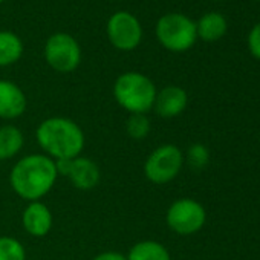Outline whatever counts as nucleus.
<instances>
[{
    "label": "nucleus",
    "instance_id": "obj_1",
    "mask_svg": "<svg viewBox=\"0 0 260 260\" xmlns=\"http://www.w3.org/2000/svg\"><path fill=\"white\" fill-rule=\"evenodd\" d=\"M57 179L55 161L45 153H31L20 158L10 172L13 191L26 202L42 201L54 188Z\"/></svg>",
    "mask_w": 260,
    "mask_h": 260
},
{
    "label": "nucleus",
    "instance_id": "obj_2",
    "mask_svg": "<svg viewBox=\"0 0 260 260\" xmlns=\"http://www.w3.org/2000/svg\"><path fill=\"white\" fill-rule=\"evenodd\" d=\"M36 140L43 153L54 161L74 159L83 153L86 146L83 128L66 116L43 119L36 130Z\"/></svg>",
    "mask_w": 260,
    "mask_h": 260
},
{
    "label": "nucleus",
    "instance_id": "obj_3",
    "mask_svg": "<svg viewBox=\"0 0 260 260\" xmlns=\"http://www.w3.org/2000/svg\"><path fill=\"white\" fill-rule=\"evenodd\" d=\"M112 92L118 106L128 112V115H147V112L153 109L158 90L147 75L137 71H128L118 75Z\"/></svg>",
    "mask_w": 260,
    "mask_h": 260
},
{
    "label": "nucleus",
    "instance_id": "obj_4",
    "mask_svg": "<svg viewBox=\"0 0 260 260\" xmlns=\"http://www.w3.org/2000/svg\"><path fill=\"white\" fill-rule=\"evenodd\" d=\"M155 36L162 48L170 52H185L198 40L196 23L179 13L162 16L155 26Z\"/></svg>",
    "mask_w": 260,
    "mask_h": 260
},
{
    "label": "nucleus",
    "instance_id": "obj_5",
    "mask_svg": "<svg viewBox=\"0 0 260 260\" xmlns=\"http://www.w3.org/2000/svg\"><path fill=\"white\" fill-rule=\"evenodd\" d=\"M184 153L175 144H162L156 147L144 161V176L155 185L172 182L182 170Z\"/></svg>",
    "mask_w": 260,
    "mask_h": 260
},
{
    "label": "nucleus",
    "instance_id": "obj_6",
    "mask_svg": "<svg viewBox=\"0 0 260 260\" xmlns=\"http://www.w3.org/2000/svg\"><path fill=\"white\" fill-rule=\"evenodd\" d=\"M45 60L51 69L60 74L74 72L81 63V48L68 32H55L45 43Z\"/></svg>",
    "mask_w": 260,
    "mask_h": 260
},
{
    "label": "nucleus",
    "instance_id": "obj_7",
    "mask_svg": "<svg viewBox=\"0 0 260 260\" xmlns=\"http://www.w3.org/2000/svg\"><path fill=\"white\" fill-rule=\"evenodd\" d=\"M205 220V208L202 207V204L190 198L175 201L166 213V222L169 228L179 236L196 234L202 230Z\"/></svg>",
    "mask_w": 260,
    "mask_h": 260
},
{
    "label": "nucleus",
    "instance_id": "obj_8",
    "mask_svg": "<svg viewBox=\"0 0 260 260\" xmlns=\"http://www.w3.org/2000/svg\"><path fill=\"white\" fill-rule=\"evenodd\" d=\"M106 34L115 49L128 52L140 46L143 40V26L132 13L118 11L109 17Z\"/></svg>",
    "mask_w": 260,
    "mask_h": 260
},
{
    "label": "nucleus",
    "instance_id": "obj_9",
    "mask_svg": "<svg viewBox=\"0 0 260 260\" xmlns=\"http://www.w3.org/2000/svg\"><path fill=\"white\" fill-rule=\"evenodd\" d=\"M58 176H66L71 184L81 191L93 190L101 181V170L98 164L87 156H77L74 159L55 161Z\"/></svg>",
    "mask_w": 260,
    "mask_h": 260
},
{
    "label": "nucleus",
    "instance_id": "obj_10",
    "mask_svg": "<svg viewBox=\"0 0 260 260\" xmlns=\"http://www.w3.org/2000/svg\"><path fill=\"white\" fill-rule=\"evenodd\" d=\"M54 217L49 207L42 202H28L22 213V226L32 237H45L52 230Z\"/></svg>",
    "mask_w": 260,
    "mask_h": 260
},
{
    "label": "nucleus",
    "instance_id": "obj_11",
    "mask_svg": "<svg viewBox=\"0 0 260 260\" xmlns=\"http://www.w3.org/2000/svg\"><path fill=\"white\" fill-rule=\"evenodd\" d=\"M28 107V100L20 86L10 80H0V119L20 118Z\"/></svg>",
    "mask_w": 260,
    "mask_h": 260
},
{
    "label": "nucleus",
    "instance_id": "obj_12",
    "mask_svg": "<svg viewBox=\"0 0 260 260\" xmlns=\"http://www.w3.org/2000/svg\"><path fill=\"white\" fill-rule=\"evenodd\" d=\"M188 104L187 92L179 86H166L156 92L153 110L161 118H176L179 116Z\"/></svg>",
    "mask_w": 260,
    "mask_h": 260
},
{
    "label": "nucleus",
    "instance_id": "obj_13",
    "mask_svg": "<svg viewBox=\"0 0 260 260\" xmlns=\"http://www.w3.org/2000/svg\"><path fill=\"white\" fill-rule=\"evenodd\" d=\"M25 146L23 132L14 124L0 125V161L17 156Z\"/></svg>",
    "mask_w": 260,
    "mask_h": 260
},
{
    "label": "nucleus",
    "instance_id": "obj_14",
    "mask_svg": "<svg viewBox=\"0 0 260 260\" xmlns=\"http://www.w3.org/2000/svg\"><path fill=\"white\" fill-rule=\"evenodd\" d=\"M228 29L226 19L220 13H207L196 23L198 37L204 42H216L225 36Z\"/></svg>",
    "mask_w": 260,
    "mask_h": 260
},
{
    "label": "nucleus",
    "instance_id": "obj_15",
    "mask_svg": "<svg viewBox=\"0 0 260 260\" xmlns=\"http://www.w3.org/2000/svg\"><path fill=\"white\" fill-rule=\"evenodd\" d=\"M127 260H172L170 251L158 240L137 242L125 254Z\"/></svg>",
    "mask_w": 260,
    "mask_h": 260
},
{
    "label": "nucleus",
    "instance_id": "obj_16",
    "mask_svg": "<svg viewBox=\"0 0 260 260\" xmlns=\"http://www.w3.org/2000/svg\"><path fill=\"white\" fill-rule=\"evenodd\" d=\"M23 55V42L11 31H0V68L17 63Z\"/></svg>",
    "mask_w": 260,
    "mask_h": 260
},
{
    "label": "nucleus",
    "instance_id": "obj_17",
    "mask_svg": "<svg viewBox=\"0 0 260 260\" xmlns=\"http://www.w3.org/2000/svg\"><path fill=\"white\" fill-rule=\"evenodd\" d=\"M125 132L127 135L135 140V141H143L149 137L150 134V119L144 113H137V115H128L127 122H125Z\"/></svg>",
    "mask_w": 260,
    "mask_h": 260
},
{
    "label": "nucleus",
    "instance_id": "obj_18",
    "mask_svg": "<svg viewBox=\"0 0 260 260\" xmlns=\"http://www.w3.org/2000/svg\"><path fill=\"white\" fill-rule=\"evenodd\" d=\"M0 260H26L23 243L11 236H0Z\"/></svg>",
    "mask_w": 260,
    "mask_h": 260
},
{
    "label": "nucleus",
    "instance_id": "obj_19",
    "mask_svg": "<svg viewBox=\"0 0 260 260\" xmlns=\"http://www.w3.org/2000/svg\"><path fill=\"white\" fill-rule=\"evenodd\" d=\"M187 162L194 170H202L210 161V152L204 144H191L187 150Z\"/></svg>",
    "mask_w": 260,
    "mask_h": 260
},
{
    "label": "nucleus",
    "instance_id": "obj_20",
    "mask_svg": "<svg viewBox=\"0 0 260 260\" xmlns=\"http://www.w3.org/2000/svg\"><path fill=\"white\" fill-rule=\"evenodd\" d=\"M248 49L252 57L260 60V22L254 25L248 34Z\"/></svg>",
    "mask_w": 260,
    "mask_h": 260
},
{
    "label": "nucleus",
    "instance_id": "obj_21",
    "mask_svg": "<svg viewBox=\"0 0 260 260\" xmlns=\"http://www.w3.org/2000/svg\"><path fill=\"white\" fill-rule=\"evenodd\" d=\"M92 260H127V257L119 251H103L96 254Z\"/></svg>",
    "mask_w": 260,
    "mask_h": 260
},
{
    "label": "nucleus",
    "instance_id": "obj_22",
    "mask_svg": "<svg viewBox=\"0 0 260 260\" xmlns=\"http://www.w3.org/2000/svg\"><path fill=\"white\" fill-rule=\"evenodd\" d=\"M4 2H7V0H0V4H4Z\"/></svg>",
    "mask_w": 260,
    "mask_h": 260
},
{
    "label": "nucleus",
    "instance_id": "obj_23",
    "mask_svg": "<svg viewBox=\"0 0 260 260\" xmlns=\"http://www.w3.org/2000/svg\"><path fill=\"white\" fill-rule=\"evenodd\" d=\"M258 2H260V0H258Z\"/></svg>",
    "mask_w": 260,
    "mask_h": 260
}]
</instances>
